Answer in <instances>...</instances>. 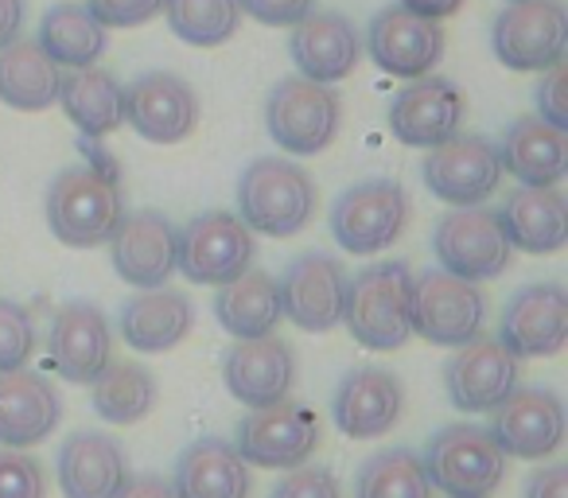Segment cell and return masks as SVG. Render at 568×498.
<instances>
[{
    "label": "cell",
    "instance_id": "cell-1",
    "mask_svg": "<svg viewBox=\"0 0 568 498\" xmlns=\"http://www.w3.org/2000/svg\"><path fill=\"white\" fill-rule=\"evenodd\" d=\"M48 226L71 250H98L118 234L125 218V195L118 187V172H102L90 164H71L51 180L48 199Z\"/></svg>",
    "mask_w": 568,
    "mask_h": 498
},
{
    "label": "cell",
    "instance_id": "cell-2",
    "mask_svg": "<svg viewBox=\"0 0 568 498\" xmlns=\"http://www.w3.org/2000/svg\"><path fill=\"white\" fill-rule=\"evenodd\" d=\"M316 183L288 156H261L237 180V218L265 237H296L316 218Z\"/></svg>",
    "mask_w": 568,
    "mask_h": 498
},
{
    "label": "cell",
    "instance_id": "cell-3",
    "mask_svg": "<svg viewBox=\"0 0 568 498\" xmlns=\"http://www.w3.org/2000/svg\"><path fill=\"white\" fill-rule=\"evenodd\" d=\"M413 270L405 262H374L347 277L343 327L366 350H402L413 339L409 327Z\"/></svg>",
    "mask_w": 568,
    "mask_h": 498
},
{
    "label": "cell",
    "instance_id": "cell-4",
    "mask_svg": "<svg viewBox=\"0 0 568 498\" xmlns=\"http://www.w3.org/2000/svg\"><path fill=\"white\" fill-rule=\"evenodd\" d=\"M420 467L444 498H490L503 487L506 456L483 425L452 420L425 444Z\"/></svg>",
    "mask_w": 568,
    "mask_h": 498
},
{
    "label": "cell",
    "instance_id": "cell-5",
    "mask_svg": "<svg viewBox=\"0 0 568 498\" xmlns=\"http://www.w3.org/2000/svg\"><path fill=\"white\" fill-rule=\"evenodd\" d=\"M343 102L332 87L301 74L281 79L265 98V129L288 156H320L339 136Z\"/></svg>",
    "mask_w": 568,
    "mask_h": 498
},
{
    "label": "cell",
    "instance_id": "cell-6",
    "mask_svg": "<svg viewBox=\"0 0 568 498\" xmlns=\"http://www.w3.org/2000/svg\"><path fill=\"white\" fill-rule=\"evenodd\" d=\"M436 262L452 277H464L471 285L495 281L510 270L514 245L503 230L498 211L483 206H452L433 230Z\"/></svg>",
    "mask_w": 568,
    "mask_h": 498
},
{
    "label": "cell",
    "instance_id": "cell-7",
    "mask_svg": "<svg viewBox=\"0 0 568 498\" xmlns=\"http://www.w3.org/2000/svg\"><path fill=\"white\" fill-rule=\"evenodd\" d=\"M257 257L253 230L230 211H203L175 237V273L191 285L222 288L242 277Z\"/></svg>",
    "mask_w": 568,
    "mask_h": 498
},
{
    "label": "cell",
    "instance_id": "cell-8",
    "mask_svg": "<svg viewBox=\"0 0 568 498\" xmlns=\"http://www.w3.org/2000/svg\"><path fill=\"white\" fill-rule=\"evenodd\" d=\"M320 413L296 402H276L265 409H250L234 428V448L250 467L265 471H293L304 467L320 448Z\"/></svg>",
    "mask_w": 568,
    "mask_h": 498
},
{
    "label": "cell",
    "instance_id": "cell-9",
    "mask_svg": "<svg viewBox=\"0 0 568 498\" xmlns=\"http://www.w3.org/2000/svg\"><path fill=\"white\" fill-rule=\"evenodd\" d=\"M413 203L397 180H363L332 203V237L355 257H374L402 237Z\"/></svg>",
    "mask_w": 568,
    "mask_h": 498
},
{
    "label": "cell",
    "instance_id": "cell-10",
    "mask_svg": "<svg viewBox=\"0 0 568 498\" xmlns=\"http://www.w3.org/2000/svg\"><path fill=\"white\" fill-rule=\"evenodd\" d=\"M487 301L483 288L464 277H452L444 270H428L413 277L409 296V327L433 347H464L475 335H483Z\"/></svg>",
    "mask_w": 568,
    "mask_h": 498
},
{
    "label": "cell",
    "instance_id": "cell-11",
    "mask_svg": "<svg viewBox=\"0 0 568 498\" xmlns=\"http://www.w3.org/2000/svg\"><path fill=\"white\" fill-rule=\"evenodd\" d=\"M565 4L560 0H518L506 4L490 24V48L506 71L541 74L565 63Z\"/></svg>",
    "mask_w": 568,
    "mask_h": 498
},
{
    "label": "cell",
    "instance_id": "cell-12",
    "mask_svg": "<svg viewBox=\"0 0 568 498\" xmlns=\"http://www.w3.org/2000/svg\"><path fill=\"white\" fill-rule=\"evenodd\" d=\"M420 175L433 199H440L444 206H483L506 172L495 141L479 133H456L452 141L428 149Z\"/></svg>",
    "mask_w": 568,
    "mask_h": 498
},
{
    "label": "cell",
    "instance_id": "cell-13",
    "mask_svg": "<svg viewBox=\"0 0 568 498\" xmlns=\"http://www.w3.org/2000/svg\"><path fill=\"white\" fill-rule=\"evenodd\" d=\"M281 312L293 327L308 335H324L343 324V301H347V270L339 257L308 254L284 265L281 281Z\"/></svg>",
    "mask_w": 568,
    "mask_h": 498
},
{
    "label": "cell",
    "instance_id": "cell-14",
    "mask_svg": "<svg viewBox=\"0 0 568 498\" xmlns=\"http://www.w3.org/2000/svg\"><path fill=\"white\" fill-rule=\"evenodd\" d=\"M487 433L503 448L506 459H545L565 440V402L557 389L518 386L506 402H498Z\"/></svg>",
    "mask_w": 568,
    "mask_h": 498
},
{
    "label": "cell",
    "instance_id": "cell-15",
    "mask_svg": "<svg viewBox=\"0 0 568 498\" xmlns=\"http://www.w3.org/2000/svg\"><path fill=\"white\" fill-rule=\"evenodd\" d=\"M444 48H448V40H444L440 20H425L402 4L374 12L371 32H366V51L378 63V71L405 82L433 74L444 59Z\"/></svg>",
    "mask_w": 568,
    "mask_h": 498
},
{
    "label": "cell",
    "instance_id": "cell-16",
    "mask_svg": "<svg viewBox=\"0 0 568 498\" xmlns=\"http://www.w3.org/2000/svg\"><path fill=\"white\" fill-rule=\"evenodd\" d=\"M467 118V98L448 74H420L389 102V133L409 149L452 141Z\"/></svg>",
    "mask_w": 568,
    "mask_h": 498
},
{
    "label": "cell",
    "instance_id": "cell-17",
    "mask_svg": "<svg viewBox=\"0 0 568 498\" xmlns=\"http://www.w3.org/2000/svg\"><path fill=\"white\" fill-rule=\"evenodd\" d=\"M125 125L149 144H180L199 125V94L172 71H144L125 87Z\"/></svg>",
    "mask_w": 568,
    "mask_h": 498
},
{
    "label": "cell",
    "instance_id": "cell-18",
    "mask_svg": "<svg viewBox=\"0 0 568 498\" xmlns=\"http://www.w3.org/2000/svg\"><path fill=\"white\" fill-rule=\"evenodd\" d=\"M568 339V296L557 281L526 285L506 301L498 343L514 358H552Z\"/></svg>",
    "mask_w": 568,
    "mask_h": 498
},
{
    "label": "cell",
    "instance_id": "cell-19",
    "mask_svg": "<svg viewBox=\"0 0 568 498\" xmlns=\"http://www.w3.org/2000/svg\"><path fill=\"white\" fill-rule=\"evenodd\" d=\"M444 389H448L452 409L490 413L518 389V358L490 335H475L471 343L456 347V355L448 358Z\"/></svg>",
    "mask_w": 568,
    "mask_h": 498
},
{
    "label": "cell",
    "instance_id": "cell-20",
    "mask_svg": "<svg viewBox=\"0 0 568 498\" xmlns=\"http://www.w3.org/2000/svg\"><path fill=\"white\" fill-rule=\"evenodd\" d=\"M222 382H226L230 397L242 402L245 409H265V405L288 402L296 382V355L276 335L234 339V347L222 358Z\"/></svg>",
    "mask_w": 568,
    "mask_h": 498
},
{
    "label": "cell",
    "instance_id": "cell-21",
    "mask_svg": "<svg viewBox=\"0 0 568 498\" xmlns=\"http://www.w3.org/2000/svg\"><path fill=\"white\" fill-rule=\"evenodd\" d=\"M175 222L160 211H133L110 237V262L125 285L160 288L175 277Z\"/></svg>",
    "mask_w": 568,
    "mask_h": 498
},
{
    "label": "cell",
    "instance_id": "cell-22",
    "mask_svg": "<svg viewBox=\"0 0 568 498\" xmlns=\"http://www.w3.org/2000/svg\"><path fill=\"white\" fill-rule=\"evenodd\" d=\"M48 358L63 382L90 386L113 358V327L105 312L87 301L59 308L48 332Z\"/></svg>",
    "mask_w": 568,
    "mask_h": 498
},
{
    "label": "cell",
    "instance_id": "cell-23",
    "mask_svg": "<svg viewBox=\"0 0 568 498\" xmlns=\"http://www.w3.org/2000/svg\"><path fill=\"white\" fill-rule=\"evenodd\" d=\"M405 389L397 374L378 370V366H358L335 386L332 417L343 436L351 440H378L402 420Z\"/></svg>",
    "mask_w": 568,
    "mask_h": 498
},
{
    "label": "cell",
    "instance_id": "cell-24",
    "mask_svg": "<svg viewBox=\"0 0 568 498\" xmlns=\"http://www.w3.org/2000/svg\"><path fill=\"white\" fill-rule=\"evenodd\" d=\"M288 55L301 79L308 82H343L355 74L358 59H363V35L343 12H320L312 9L301 24H293V40H288Z\"/></svg>",
    "mask_w": 568,
    "mask_h": 498
},
{
    "label": "cell",
    "instance_id": "cell-25",
    "mask_svg": "<svg viewBox=\"0 0 568 498\" xmlns=\"http://www.w3.org/2000/svg\"><path fill=\"white\" fill-rule=\"evenodd\" d=\"M59 420H63V397L55 382L28 366L0 374V448H36L55 433Z\"/></svg>",
    "mask_w": 568,
    "mask_h": 498
},
{
    "label": "cell",
    "instance_id": "cell-26",
    "mask_svg": "<svg viewBox=\"0 0 568 498\" xmlns=\"http://www.w3.org/2000/svg\"><path fill=\"white\" fill-rule=\"evenodd\" d=\"M118 327L125 343L141 355H164L180 347L195 327V304L180 288H141L121 304Z\"/></svg>",
    "mask_w": 568,
    "mask_h": 498
},
{
    "label": "cell",
    "instance_id": "cell-27",
    "mask_svg": "<svg viewBox=\"0 0 568 498\" xmlns=\"http://www.w3.org/2000/svg\"><path fill=\"white\" fill-rule=\"evenodd\" d=\"M129 475V456L110 433L82 428L59 448V487L67 498H118Z\"/></svg>",
    "mask_w": 568,
    "mask_h": 498
},
{
    "label": "cell",
    "instance_id": "cell-28",
    "mask_svg": "<svg viewBox=\"0 0 568 498\" xmlns=\"http://www.w3.org/2000/svg\"><path fill=\"white\" fill-rule=\"evenodd\" d=\"M175 498H250L253 475L237 448L222 436L187 444L172 471Z\"/></svg>",
    "mask_w": 568,
    "mask_h": 498
},
{
    "label": "cell",
    "instance_id": "cell-29",
    "mask_svg": "<svg viewBox=\"0 0 568 498\" xmlns=\"http://www.w3.org/2000/svg\"><path fill=\"white\" fill-rule=\"evenodd\" d=\"M503 172H510L521 187H557L568 172V136L537 113L518 118L498 144Z\"/></svg>",
    "mask_w": 568,
    "mask_h": 498
},
{
    "label": "cell",
    "instance_id": "cell-30",
    "mask_svg": "<svg viewBox=\"0 0 568 498\" xmlns=\"http://www.w3.org/2000/svg\"><path fill=\"white\" fill-rule=\"evenodd\" d=\"M59 105L87 141H105L125 125V87L102 67H74L59 82Z\"/></svg>",
    "mask_w": 568,
    "mask_h": 498
},
{
    "label": "cell",
    "instance_id": "cell-31",
    "mask_svg": "<svg viewBox=\"0 0 568 498\" xmlns=\"http://www.w3.org/2000/svg\"><path fill=\"white\" fill-rule=\"evenodd\" d=\"M503 230L521 254H557L568 237V203L560 187H518L498 211Z\"/></svg>",
    "mask_w": 568,
    "mask_h": 498
},
{
    "label": "cell",
    "instance_id": "cell-32",
    "mask_svg": "<svg viewBox=\"0 0 568 498\" xmlns=\"http://www.w3.org/2000/svg\"><path fill=\"white\" fill-rule=\"evenodd\" d=\"M214 316H219L222 332L234 335V339L273 335V327L284 319L276 277L250 265L242 277H234L230 285L219 288V296H214Z\"/></svg>",
    "mask_w": 568,
    "mask_h": 498
},
{
    "label": "cell",
    "instance_id": "cell-33",
    "mask_svg": "<svg viewBox=\"0 0 568 498\" xmlns=\"http://www.w3.org/2000/svg\"><path fill=\"white\" fill-rule=\"evenodd\" d=\"M63 67L48 59L36 40H17L0 48V102L20 113H40L59 102Z\"/></svg>",
    "mask_w": 568,
    "mask_h": 498
},
{
    "label": "cell",
    "instance_id": "cell-34",
    "mask_svg": "<svg viewBox=\"0 0 568 498\" xmlns=\"http://www.w3.org/2000/svg\"><path fill=\"white\" fill-rule=\"evenodd\" d=\"M48 59L63 71L74 67H94L98 59L110 48V28H102L94 20V12L79 0H59L43 12L40 20V35H36Z\"/></svg>",
    "mask_w": 568,
    "mask_h": 498
},
{
    "label": "cell",
    "instance_id": "cell-35",
    "mask_svg": "<svg viewBox=\"0 0 568 498\" xmlns=\"http://www.w3.org/2000/svg\"><path fill=\"white\" fill-rule=\"evenodd\" d=\"M90 397H94V413L105 425H118V428L141 425L156 409V378L141 363L110 358L105 370L90 382Z\"/></svg>",
    "mask_w": 568,
    "mask_h": 498
},
{
    "label": "cell",
    "instance_id": "cell-36",
    "mask_svg": "<svg viewBox=\"0 0 568 498\" xmlns=\"http://www.w3.org/2000/svg\"><path fill=\"white\" fill-rule=\"evenodd\" d=\"M355 498H433V482L413 448H386L358 467Z\"/></svg>",
    "mask_w": 568,
    "mask_h": 498
},
{
    "label": "cell",
    "instance_id": "cell-37",
    "mask_svg": "<svg viewBox=\"0 0 568 498\" xmlns=\"http://www.w3.org/2000/svg\"><path fill=\"white\" fill-rule=\"evenodd\" d=\"M168 28L191 48H222L242 24L237 0H164Z\"/></svg>",
    "mask_w": 568,
    "mask_h": 498
},
{
    "label": "cell",
    "instance_id": "cell-38",
    "mask_svg": "<svg viewBox=\"0 0 568 498\" xmlns=\"http://www.w3.org/2000/svg\"><path fill=\"white\" fill-rule=\"evenodd\" d=\"M36 347H40V335H36L32 312L9 296H0V374L28 366Z\"/></svg>",
    "mask_w": 568,
    "mask_h": 498
},
{
    "label": "cell",
    "instance_id": "cell-39",
    "mask_svg": "<svg viewBox=\"0 0 568 498\" xmlns=\"http://www.w3.org/2000/svg\"><path fill=\"white\" fill-rule=\"evenodd\" d=\"M0 498H48V471L24 448H0Z\"/></svg>",
    "mask_w": 568,
    "mask_h": 498
},
{
    "label": "cell",
    "instance_id": "cell-40",
    "mask_svg": "<svg viewBox=\"0 0 568 498\" xmlns=\"http://www.w3.org/2000/svg\"><path fill=\"white\" fill-rule=\"evenodd\" d=\"M102 28H141L164 12V0H87Z\"/></svg>",
    "mask_w": 568,
    "mask_h": 498
},
{
    "label": "cell",
    "instance_id": "cell-41",
    "mask_svg": "<svg viewBox=\"0 0 568 498\" xmlns=\"http://www.w3.org/2000/svg\"><path fill=\"white\" fill-rule=\"evenodd\" d=\"M273 498H343L339 479L327 467H293L276 482Z\"/></svg>",
    "mask_w": 568,
    "mask_h": 498
},
{
    "label": "cell",
    "instance_id": "cell-42",
    "mask_svg": "<svg viewBox=\"0 0 568 498\" xmlns=\"http://www.w3.org/2000/svg\"><path fill=\"white\" fill-rule=\"evenodd\" d=\"M534 102H537V118L568 133V74H565V63H552L549 71H541Z\"/></svg>",
    "mask_w": 568,
    "mask_h": 498
},
{
    "label": "cell",
    "instance_id": "cell-43",
    "mask_svg": "<svg viewBox=\"0 0 568 498\" xmlns=\"http://www.w3.org/2000/svg\"><path fill=\"white\" fill-rule=\"evenodd\" d=\"M237 9L265 28H293L316 9V0H237Z\"/></svg>",
    "mask_w": 568,
    "mask_h": 498
},
{
    "label": "cell",
    "instance_id": "cell-44",
    "mask_svg": "<svg viewBox=\"0 0 568 498\" xmlns=\"http://www.w3.org/2000/svg\"><path fill=\"white\" fill-rule=\"evenodd\" d=\"M118 498H175V490H172V479H164V475H156V471H136V475L129 471Z\"/></svg>",
    "mask_w": 568,
    "mask_h": 498
},
{
    "label": "cell",
    "instance_id": "cell-45",
    "mask_svg": "<svg viewBox=\"0 0 568 498\" xmlns=\"http://www.w3.org/2000/svg\"><path fill=\"white\" fill-rule=\"evenodd\" d=\"M526 498H568V471L565 464L537 467L526 479Z\"/></svg>",
    "mask_w": 568,
    "mask_h": 498
},
{
    "label": "cell",
    "instance_id": "cell-46",
    "mask_svg": "<svg viewBox=\"0 0 568 498\" xmlns=\"http://www.w3.org/2000/svg\"><path fill=\"white\" fill-rule=\"evenodd\" d=\"M24 28V0H0V48L20 40Z\"/></svg>",
    "mask_w": 568,
    "mask_h": 498
},
{
    "label": "cell",
    "instance_id": "cell-47",
    "mask_svg": "<svg viewBox=\"0 0 568 498\" xmlns=\"http://www.w3.org/2000/svg\"><path fill=\"white\" fill-rule=\"evenodd\" d=\"M397 4L417 12V17H425V20H448L464 9V0H397Z\"/></svg>",
    "mask_w": 568,
    "mask_h": 498
},
{
    "label": "cell",
    "instance_id": "cell-48",
    "mask_svg": "<svg viewBox=\"0 0 568 498\" xmlns=\"http://www.w3.org/2000/svg\"><path fill=\"white\" fill-rule=\"evenodd\" d=\"M506 4H518V0H506Z\"/></svg>",
    "mask_w": 568,
    "mask_h": 498
}]
</instances>
